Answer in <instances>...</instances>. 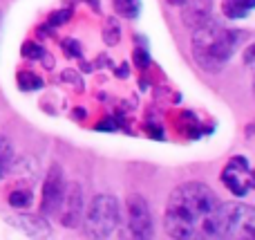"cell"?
Wrapping results in <instances>:
<instances>
[{
  "instance_id": "obj_20",
  "label": "cell",
  "mask_w": 255,
  "mask_h": 240,
  "mask_svg": "<svg viewBox=\"0 0 255 240\" xmlns=\"http://www.w3.org/2000/svg\"><path fill=\"white\" fill-rule=\"evenodd\" d=\"M132 58H134L136 67H148L150 65V54H148V49H143V47H136L134 54H132Z\"/></svg>"
},
{
  "instance_id": "obj_1",
  "label": "cell",
  "mask_w": 255,
  "mask_h": 240,
  "mask_svg": "<svg viewBox=\"0 0 255 240\" xmlns=\"http://www.w3.org/2000/svg\"><path fill=\"white\" fill-rule=\"evenodd\" d=\"M163 220L168 236L172 238H224L222 202L202 182L177 187L168 198Z\"/></svg>"
},
{
  "instance_id": "obj_26",
  "label": "cell",
  "mask_w": 255,
  "mask_h": 240,
  "mask_svg": "<svg viewBox=\"0 0 255 240\" xmlns=\"http://www.w3.org/2000/svg\"><path fill=\"white\" fill-rule=\"evenodd\" d=\"M74 115L79 117V119H83V117H85V110H83V108H79V110H74Z\"/></svg>"
},
{
  "instance_id": "obj_9",
  "label": "cell",
  "mask_w": 255,
  "mask_h": 240,
  "mask_svg": "<svg viewBox=\"0 0 255 240\" xmlns=\"http://www.w3.org/2000/svg\"><path fill=\"white\" fill-rule=\"evenodd\" d=\"M7 220L13 225L16 229H20L22 234L31 238H45L52 236V229H49L47 220L43 216H31V214H16V216H7Z\"/></svg>"
},
{
  "instance_id": "obj_4",
  "label": "cell",
  "mask_w": 255,
  "mask_h": 240,
  "mask_svg": "<svg viewBox=\"0 0 255 240\" xmlns=\"http://www.w3.org/2000/svg\"><path fill=\"white\" fill-rule=\"evenodd\" d=\"M224 211V238H253L255 234V209L249 205L222 202Z\"/></svg>"
},
{
  "instance_id": "obj_19",
  "label": "cell",
  "mask_w": 255,
  "mask_h": 240,
  "mask_svg": "<svg viewBox=\"0 0 255 240\" xmlns=\"http://www.w3.org/2000/svg\"><path fill=\"white\" fill-rule=\"evenodd\" d=\"M61 47H63V52H65L67 56H72V58H81V56H83L81 43H79V40H74V38H65L61 43Z\"/></svg>"
},
{
  "instance_id": "obj_24",
  "label": "cell",
  "mask_w": 255,
  "mask_h": 240,
  "mask_svg": "<svg viewBox=\"0 0 255 240\" xmlns=\"http://www.w3.org/2000/svg\"><path fill=\"white\" fill-rule=\"evenodd\" d=\"M7 169H9V164H7V162L0 160V180H2L4 175H7Z\"/></svg>"
},
{
  "instance_id": "obj_5",
  "label": "cell",
  "mask_w": 255,
  "mask_h": 240,
  "mask_svg": "<svg viewBox=\"0 0 255 240\" xmlns=\"http://www.w3.org/2000/svg\"><path fill=\"white\" fill-rule=\"evenodd\" d=\"M126 205H128V229H130V234L139 240H150L154 236L150 202L139 193H130Z\"/></svg>"
},
{
  "instance_id": "obj_6",
  "label": "cell",
  "mask_w": 255,
  "mask_h": 240,
  "mask_svg": "<svg viewBox=\"0 0 255 240\" xmlns=\"http://www.w3.org/2000/svg\"><path fill=\"white\" fill-rule=\"evenodd\" d=\"M222 182L233 196L244 198L253 189V171L247 157H233L222 171Z\"/></svg>"
},
{
  "instance_id": "obj_14",
  "label": "cell",
  "mask_w": 255,
  "mask_h": 240,
  "mask_svg": "<svg viewBox=\"0 0 255 240\" xmlns=\"http://www.w3.org/2000/svg\"><path fill=\"white\" fill-rule=\"evenodd\" d=\"M222 11H224V16L229 18V20H242V18H247L249 9H244L242 4H240V0H224L222 2Z\"/></svg>"
},
{
  "instance_id": "obj_13",
  "label": "cell",
  "mask_w": 255,
  "mask_h": 240,
  "mask_svg": "<svg viewBox=\"0 0 255 240\" xmlns=\"http://www.w3.org/2000/svg\"><path fill=\"white\" fill-rule=\"evenodd\" d=\"M115 11L124 18H136L141 13V0H115Z\"/></svg>"
},
{
  "instance_id": "obj_17",
  "label": "cell",
  "mask_w": 255,
  "mask_h": 240,
  "mask_svg": "<svg viewBox=\"0 0 255 240\" xmlns=\"http://www.w3.org/2000/svg\"><path fill=\"white\" fill-rule=\"evenodd\" d=\"M70 18H72V9H58V11H52V13H49L47 25H49V27H61V25H65Z\"/></svg>"
},
{
  "instance_id": "obj_22",
  "label": "cell",
  "mask_w": 255,
  "mask_h": 240,
  "mask_svg": "<svg viewBox=\"0 0 255 240\" xmlns=\"http://www.w3.org/2000/svg\"><path fill=\"white\" fill-rule=\"evenodd\" d=\"M244 63H247L249 67L253 65V45H251V47L247 49V52H244Z\"/></svg>"
},
{
  "instance_id": "obj_8",
  "label": "cell",
  "mask_w": 255,
  "mask_h": 240,
  "mask_svg": "<svg viewBox=\"0 0 255 240\" xmlns=\"http://www.w3.org/2000/svg\"><path fill=\"white\" fill-rule=\"evenodd\" d=\"M83 214H85V207H83V189L81 184L72 182L65 187V196H63V202L58 207V214L61 216V225L67 229H76L83 225Z\"/></svg>"
},
{
  "instance_id": "obj_15",
  "label": "cell",
  "mask_w": 255,
  "mask_h": 240,
  "mask_svg": "<svg viewBox=\"0 0 255 240\" xmlns=\"http://www.w3.org/2000/svg\"><path fill=\"white\" fill-rule=\"evenodd\" d=\"M18 88L25 90V92H34V90L43 88V79L31 74V72H20V74H18Z\"/></svg>"
},
{
  "instance_id": "obj_7",
  "label": "cell",
  "mask_w": 255,
  "mask_h": 240,
  "mask_svg": "<svg viewBox=\"0 0 255 240\" xmlns=\"http://www.w3.org/2000/svg\"><path fill=\"white\" fill-rule=\"evenodd\" d=\"M65 175H63V169L58 164L49 166L47 175H45L43 182V193H40V211L43 216H56L58 207L63 202V196H65Z\"/></svg>"
},
{
  "instance_id": "obj_18",
  "label": "cell",
  "mask_w": 255,
  "mask_h": 240,
  "mask_svg": "<svg viewBox=\"0 0 255 240\" xmlns=\"http://www.w3.org/2000/svg\"><path fill=\"white\" fill-rule=\"evenodd\" d=\"M0 160L11 164L13 162V144L7 135H0Z\"/></svg>"
},
{
  "instance_id": "obj_12",
  "label": "cell",
  "mask_w": 255,
  "mask_h": 240,
  "mask_svg": "<svg viewBox=\"0 0 255 240\" xmlns=\"http://www.w3.org/2000/svg\"><path fill=\"white\" fill-rule=\"evenodd\" d=\"M103 43L106 45H117L121 40V25H119V20H117V18H108L106 20V25H103Z\"/></svg>"
},
{
  "instance_id": "obj_23",
  "label": "cell",
  "mask_w": 255,
  "mask_h": 240,
  "mask_svg": "<svg viewBox=\"0 0 255 240\" xmlns=\"http://www.w3.org/2000/svg\"><path fill=\"white\" fill-rule=\"evenodd\" d=\"M240 4H242L244 9H249V11H251V9L255 7V0H240Z\"/></svg>"
},
{
  "instance_id": "obj_16",
  "label": "cell",
  "mask_w": 255,
  "mask_h": 240,
  "mask_svg": "<svg viewBox=\"0 0 255 240\" xmlns=\"http://www.w3.org/2000/svg\"><path fill=\"white\" fill-rule=\"evenodd\" d=\"M20 52H22V56L29 58V61H40V58L45 56V47L40 43H34V40H27V43H22Z\"/></svg>"
},
{
  "instance_id": "obj_25",
  "label": "cell",
  "mask_w": 255,
  "mask_h": 240,
  "mask_svg": "<svg viewBox=\"0 0 255 240\" xmlns=\"http://www.w3.org/2000/svg\"><path fill=\"white\" fill-rule=\"evenodd\" d=\"M168 4H172V7H181V4L186 2V0H166Z\"/></svg>"
},
{
  "instance_id": "obj_3",
  "label": "cell",
  "mask_w": 255,
  "mask_h": 240,
  "mask_svg": "<svg viewBox=\"0 0 255 240\" xmlns=\"http://www.w3.org/2000/svg\"><path fill=\"white\" fill-rule=\"evenodd\" d=\"M119 202L115 196L101 193L90 202L88 211L83 214L85 234L92 238H110L119 227Z\"/></svg>"
},
{
  "instance_id": "obj_10",
  "label": "cell",
  "mask_w": 255,
  "mask_h": 240,
  "mask_svg": "<svg viewBox=\"0 0 255 240\" xmlns=\"http://www.w3.org/2000/svg\"><path fill=\"white\" fill-rule=\"evenodd\" d=\"M213 11V0H186L181 4V20L186 27H197L206 18H211Z\"/></svg>"
},
{
  "instance_id": "obj_11",
  "label": "cell",
  "mask_w": 255,
  "mask_h": 240,
  "mask_svg": "<svg viewBox=\"0 0 255 240\" xmlns=\"http://www.w3.org/2000/svg\"><path fill=\"white\" fill-rule=\"evenodd\" d=\"M7 202L11 209L22 211V209H29V207L34 205V196H31L29 189H13V191L9 193Z\"/></svg>"
},
{
  "instance_id": "obj_2",
  "label": "cell",
  "mask_w": 255,
  "mask_h": 240,
  "mask_svg": "<svg viewBox=\"0 0 255 240\" xmlns=\"http://www.w3.org/2000/svg\"><path fill=\"white\" fill-rule=\"evenodd\" d=\"M247 38L249 31L231 29L215 18H206L197 27H193V58L202 70L215 74L224 70L226 63L233 58V54L242 47Z\"/></svg>"
},
{
  "instance_id": "obj_21",
  "label": "cell",
  "mask_w": 255,
  "mask_h": 240,
  "mask_svg": "<svg viewBox=\"0 0 255 240\" xmlns=\"http://www.w3.org/2000/svg\"><path fill=\"white\" fill-rule=\"evenodd\" d=\"M63 81H65V83H70V85H74L76 90H83V81H81V76L76 74L74 70H65L63 72Z\"/></svg>"
}]
</instances>
